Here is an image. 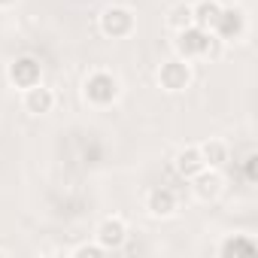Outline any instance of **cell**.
Segmentation results:
<instances>
[{
	"mask_svg": "<svg viewBox=\"0 0 258 258\" xmlns=\"http://www.w3.org/2000/svg\"><path fill=\"white\" fill-rule=\"evenodd\" d=\"M210 43H213V37L204 28H182L179 37H176V52L185 61L188 58H201V55L210 52Z\"/></svg>",
	"mask_w": 258,
	"mask_h": 258,
	"instance_id": "cell-1",
	"label": "cell"
},
{
	"mask_svg": "<svg viewBox=\"0 0 258 258\" xmlns=\"http://www.w3.org/2000/svg\"><path fill=\"white\" fill-rule=\"evenodd\" d=\"M100 31H103L106 37H112V40L127 37V34L134 31V13L124 10V7H109V10H103V16H100Z\"/></svg>",
	"mask_w": 258,
	"mask_h": 258,
	"instance_id": "cell-2",
	"label": "cell"
},
{
	"mask_svg": "<svg viewBox=\"0 0 258 258\" xmlns=\"http://www.w3.org/2000/svg\"><path fill=\"white\" fill-rule=\"evenodd\" d=\"M115 94H118V82H115L109 73H91V76L85 79V97H88L91 103L106 106V103L115 100Z\"/></svg>",
	"mask_w": 258,
	"mask_h": 258,
	"instance_id": "cell-3",
	"label": "cell"
},
{
	"mask_svg": "<svg viewBox=\"0 0 258 258\" xmlns=\"http://www.w3.org/2000/svg\"><path fill=\"white\" fill-rule=\"evenodd\" d=\"M7 76H10L13 85H19V88H31V85L40 82V61L31 58V55H22V58H16V61L10 64Z\"/></svg>",
	"mask_w": 258,
	"mask_h": 258,
	"instance_id": "cell-4",
	"label": "cell"
},
{
	"mask_svg": "<svg viewBox=\"0 0 258 258\" xmlns=\"http://www.w3.org/2000/svg\"><path fill=\"white\" fill-rule=\"evenodd\" d=\"M188 79H191V70H188V64L182 58H173V61L161 64V70H158V82L167 91H182L188 85Z\"/></svg>",
	"mask_w": 258,
	"mask_h": 258,
	"instance_id": "cell-5",
	"label": "cell"
},
{
	"mask_svg": "<svg viewBox=\"0 0 258 258\" xmlns=\"http://www.w3.org/2000/svg\"><path fill=\"white\" fill-rule=\"evenodd\" d=\"M213 31L219 34V40H237V37L246 31L243 13H237V10H222L219 19H216V25H213Z\"/></svg>",
	"mask_w": 258,
	"mask_h": 258,
	"instance_id": "cell-6",
	"label": "cell"
},
{
	"mask_svg": "<svg viewBox=\"0 0 258 258\" xmlns=\"http://www.w3.org/2000/svg\"><path fill=\"white\" fill-rule=\"evenodd\" d=\"M97 240L103 249H118L124 240H127V228L121 219H103L100 228H97Z\"/></svg>",
	"mask_w": 258,
	"mask_h": 258,
	"instance_id": "cell-7",
	"label": "cell"
},
{
	"mask_svg": "<svg viewBox=\"0 0 258 258\" xmlns=\"http://www.w3.org/2000/svg\"><path fill=\"white\" fill-rule=\"evenodd\" d=\"M52 106H55V94H52L49 88H43L40 82L31 85V88H25V109H28V112L43 115V112H49Z\"/></svg>",
	"mask_w": 258,
	"mask_h": 258,
	"instance_id": "cell-8",
	"label": "cell"
},
{
	"mask_svg": "<svg viewBox=\"0 0 258 258\" xmlns=\"http://www.w3.org/2000/svg\"><path fill=\"white\" fill-rule=\"evenodd\" d=\"M146 207L152 216H170L176 210V195L170 188H152L149 198H146Z\"/></svg>",
	"mask_w": 258,
	"mask_h": 258,
	"instance_id": "cell-9",
	"label": "cell"
},
{
	"mask_svg": "<svg viewBox=\"0 0 258 258\" xmlns=\"http://www.w3.org/2000/svg\"><path fill=\"white\" fill-rule=\"evenodd\" d=\"M204 167H207V164H204V158H201V152H198V149H182V152L176 155V173H179V176H185V179L198 176Z\"/></svg>",
	"mask_w": 258,
	"mask_h": 258,
	"instance_id": "cell-10",
	"label": "cell"
},
{
	"mask_svg": "<svg viewBox=\"0 0 258 258\" xmlns=\"http://www.w3.org/2000/svg\"><path fill=\"white\" fill-rule=\"evenodd\" d=\"M219 13H222V7L216 4V0H201V4L191 10V22H198V28H213L216 25V19H219Z\"/></svg>",
	"mask_w": 258,
	"mask_h": 258,
	"instance_id": "cell-11",
	"label": "cell"
},
{
	"mask_svg": "<svg viewBox=\"0 0 258 258\" xmlns=\"http://www.w3.org/2000/svg\"><path fill=\"white\" fill-rule=\"evenodd\" d=\"M195 179V195L201 198V201H210V198H216L219 195V188H222V179L216 176V173H198V176H191Z\"/></svg>",
	"mask_w": 258,
	"mask_h": 258,
	"instance_id": "cell-12",
	"label": "cell"
},
{
	"mask_svg": "<svg viewBox=\"0 0 258 258\" xmlns=\"http://www.w3.org/2000/svg\"><path fill=\"white\" fill-rule=\"evenodd\" d=\"M198 152H201L204 164H210V167H219V164L228 161V149H225V143H219V140H207Z\"/></svg>",
	"mask_w": 258,
	"mask_h": 258,
	"instance_id": "cell-13",
	"label": "cell"
},
{
	"mask_svg": "<svg viewBox=\"0 0 258 258\" xmlns=\"http://www.w3.org/2000/svg\"><path fill=\"white\" fill-rule=\"evenodd\" d=\"M219 252H222V255H255L258 246H255L249 237H228Z\"/></svg>",
	"mask_w": 258,
	"mask_h": 258,
	"instance_id": "cell-14",
	"label": "cell"
},
{
	"mask_svg": "<svg viewBox=\"0 0 258 258\" xmlns=\"http://www.w3.org/2000/svg\"><path fill=\"white\" fill-rule=\"evenodd\" d=\"M170 25H173L176 31H182V28H188V25H191V7H185V4H179V7L173 10V16H170Z\"/></svg>",
	"mask_w": 258,
	"mask_h": 258,
	"instance_id": "cell-15",
	"label": "cell"
},
{
	"mask_svg": "<svg viewBox=\"0 0 258 258\" xmlns=\"http://www.w3.org/2000/svg\"><path fill=\"white\" fill-rule=\"evenodd\" d=\"M103 252H106L103 246H79L73 255H79V258H85V255H88V258H97V255H103Z\"/></svg>",
	"mask_w": 258,
	"mask_h": 258,
	"instance_id": "cell-16",
	"label": "cell"
},
{
	"mask_svg": "<svg viewBox=\"0 0 258 258\" xmlns=\"http://www.w3.org/2000/svg\"><path fill=\"white\" fill-rule=\"evenodd\" d=\"M255 161H258V158H255V155H249V158H246V164H243V170H246V179H249V182H255Z\"/></svg>",
	"mask_w": 258,
	"mask_h": 258,
	"instance_id": "cell-17",
	"label": "cell"
},
{
	"mask_svg": "<svg viewBox=\"0 0 258 258\" xmlns=\"http://www.w3.org/2000/svg\"><path fill=\"white\" fill-rule=\"evenodd\" d=\"M10 4H16V0H0V7H10Z\"/></svg>",
	"mask_w": 258,
	"mask_h": 258,
	"instance_id": "cell-18",
	"label": "cell"
},
{
	"mask_svg": "<svg viewBox=\"0 0 258 258\" xmlns=\"http://www.w3.org/2000/svg\"><path fill=\"white\" fill-rule=\"evenodd\" d=\"M0 255H4V249H0Z\"/></svg>",
	"mask_w": 258,
	"mask_h": 258,
	"instance_id": "cell-19",
	"label": "cell"
}]
</instances>
